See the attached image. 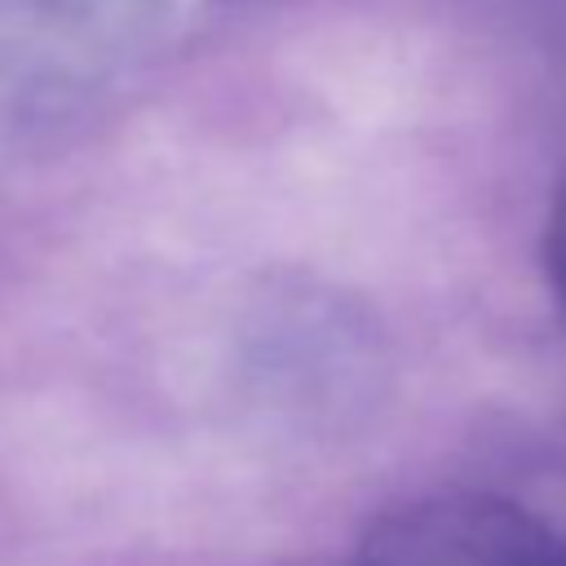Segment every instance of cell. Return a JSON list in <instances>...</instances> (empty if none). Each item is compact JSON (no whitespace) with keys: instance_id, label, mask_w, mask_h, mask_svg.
<instances>
[{"instance_id":"cell-3","label":"cell","mask_w":566,"mask_h":566,"mask_svg":"<svg viewBox=\"0 0 566 566\" xmlns=\"http://www.w3.org/2000/svg\"><path fill=\"white\" fill-rule=\"evenodd\" d=\"M553 566H566V548H557V562Z\"/></svg>"},{"instance_id":"cell-2","label":"cell","mask_w":566,"mask_h":566,"mask_svg":"<svg viewBox=\"0 0 566 566\" xmlns=\"http://www.w3.org/2000/svg\"><path fill=\"white\" fill-rule=\"evenodd\" d=\"M544 256H548V279L566 305V181L553 199V217H548V239H544Z\"/></svg>"},{"instance_id":"cell-1","label":"cell","mask_w":566,"mask_h":566,"mask_svg":"<svg viewBox=\"0 0 566 566\" xmlns=\"http://www.w3.org/2000/svg\"><path fill=\"white\" fill-rule=\"evenodd\" d=\"M544 526L495 495H424L385 513L340 566H553Z\"/></svg>"}]
</instances>
